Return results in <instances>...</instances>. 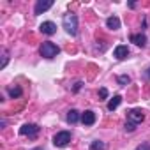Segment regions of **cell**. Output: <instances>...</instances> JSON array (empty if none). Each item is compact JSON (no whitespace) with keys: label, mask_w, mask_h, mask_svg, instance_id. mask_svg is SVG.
I'll list each match as a JSON object with an SVG mask.
<instances>
[{"label":"cell","mask_w":150,"mask_h":150,"mask_svg":"<svg viewBox=\"0 0 150 150\" xmlns=\"http://www.w3.org/2000/svg\"><path fill=\"white\" fill-rule=\"evenodd\" d=\"M51 6H53L51 0H39V2L35 4L34 13H35V14H42V13H46L48 9H51Z\"/></svg>","instance_id":"6"},{"label":"cell","mask_w":150,"mask_h":150,"mask_svg":"<svg viewBox=\"0 0 150 150\" xmlns=\"http://www.w3.org/2000/svg\"><path fill=\"white\" fill-rule=\"evenodd\" d=\"M20 134L28 136V138H35L39 134V125L37 124H25V125L20 127Z\"/></svg>","instance_id":"5"},{"label":"cell","mask_w":150,"mask_h":150,"mask_svg":"<svg viewBox=\"0 0 150 150\" xmlns=\"http://www.w3.org/2000/svg\"><path fill=\"white\" fill-rule=\"evenodd\" d=\"M134 129H136V125H134V124H131V122H127V124H125V131H129V132H132Z\"/></svg>","instance_id":"19"},{"label":"cell","mask_w":150,"mask_h":150,"mask_svg":"<svg viewBox=\"0 0 150 150\" xmlns=\"http://www.w3.org/2000/svg\"><path fill=\"white\" fill-rule=\"evenodd\" d=\"M131 42H134L136 46H141L143 48L146 44V35L145 34H132L131 35Z\"/></svg>","instance_id":"10"},{"label":"cell","mask_w":150,"mask_h":150,"mask_svg":"<svg viewBox=\"0 0 150 150\" xmlns=\"http://www.w3.org/2000/svg\"><path fill=\"white\" fill-rule=\"evenodd\" d=\"M71 141V132L69 131H60V132H57L55 136H53V145L55 146H65L67 143Z\"/></svg>","instance_id":"3"},{"label":"cell","mask_w":150,"mask_h":150,"mask_svg":"<svg viewBox=\"0 0 150 150\" xmlns=\"http://www.w3.org/2000/svg\"><path fill=\"white\" fill-rule=\"evenodd\" d=\"M113 57H115L117 60H124V58H127V57H129V48L124 46V44H118V46L115 48V51H113Z\"/></svg>","instance_id":"8"},{"label":"cell","mask_w":150,"mask_h":150,"mask_svg":"<svg viewBox=\"0 0 150 150\" xmlns=\"http://www.w3.org/2000/svg\"><path fill=\"white\" fill-rule=\"evenodd\" d=\"M136 150H145V148H143V146H138V148H136Z\"/></svg>","instance_id":"22"},{"label":"cell","mask_w":150,"mask_h":150,"mask_svg":"<svg viewBox=\"0 0 150 150\" xmlns=\"http://www.w3.org/2000/svg\"><path fill=\"white\" fill-rule=\"evenodd\" d=\"M143 120H145V113H143V110L134 108V110H131V111L127 113V122H131V124H134V125L141 124Z\"/></svg>","instance_id":"4"},{"label":"cell","mask_w":150,"mask_h":150,"mask_svg":"<svg viewBox=\"0 0 150 150\" xmlns=\"http://www.w3.org/2000/svg\"><path fill=\"white\" fill-rule=\"evenodd\" d=\"M7 60H9V57H7V51H4V57H2V64H0V67H6L7 65Z\"/></svg>","instance_id":"18"},{"label":"cell","mask_w":150,"mask_h":150,"mask_svg":"<svg viewBox=\"0 0 150 150\" xmlns=\"http://www.w3.org/2000/svg\"><path fill=\"white\" fill-rule=\"evenodd\" d=\"M120 103H122V97L120 96H113V99H110V103H108V111H115L120 106Z\"/></svg>","instance_id":"12"},{"label":"cell","mask_w":150,"mask_h":150,"mask_svg":"<svg viewBox=\"0 0 150 150\" xmlns=\"http://www.w3.org/2000/svg\"><path fill=\"white\" fill-rule=\"evenodd\" d=\"M62 25L65 28L67 34L71 35H76L78 34V16L72 14V13H65L64 18H62Z\"/></svg>","instance_id":"1"},{"label":"cell","mask_w":150,"mask_h":150,"mask_svg":"<svg viewBox=\"0 0 150 150\" xmlns=\"http://www.w3.org/2000/svg\"><path fill=\"white\" fill-rule=\"evenodd\" d=\"M106 27H108L110 30H118V28H120V20H118L117 16H110V18L106 20Z\"/></svg>","instance_id":"11"},{"label":"cell","mask_w":150,"mask_h":150,"mask_svg":"<svg viewBox=\"0 0 150 150\" xmlns=\"http://www.w3.org/2000/svg\"><path fill=\"white\" fill-rule=\"evenodd\" d=\"M129 83H131V78L127 76V74H120V76H118V85L125 87V85H129Z\"/></svg>","instance_id":"16"},{"label":"cell","mask_w":150,"mask_h":150,"mask_svg":"<svg viewBox=\"0 0 150 150\" xmlns=\"http://www.w3.org/2000/svg\"><path fill=\"white\" fill-rule=\"evenodd\" d=\"M99 97H101L99 101H104V99H108V90H106L104 87H103V88H99Z\"/></svg>","instance_id":"17"},{"label":"cell","mask_w":150,"mask_h":150,"mask_svg":"<svg viewBox=\"0 0 150 150\" xmlns=\"http://www.w3.org/2000/svg\"><path fill=\"white\" fill-rule=\"evenodd\" d=\"M7 94H9L13 99H16V97H20V96L23 94V90H21L20 87H11V88H7Z\"/></svg>","instance_id":"14"},{"label":"cell","mask_w":150,"mask_h":150,"mask_svg":"<svg viewBox=\"0 0 150 150\" xmlns=\"http://www.w3.org/2000/svg\"><path fill=\"white\" fill-rule=\"evenodd\" d=\"M104 148H106V145L103 141H92L90 143V150H104Z\"/></svg>","instance_id":"15"},{"label":"cell","mask_w":150,"mask_h":150,"mask_svg":"<svg viewBox=\"0 0 150 150\" xmlns=\"http://www.w3.org/2000/svg\"><path fill=\"white\" fill-rule=\"evenodd\" d=\"M81 85H83V83H81V81H78L76 85H74V88H72V90H74V92H78V90L81 88Z\"/></svg>","instance_id":"20"},{"label":"cell","mask_w":150,"mask_h":150,"mask_svg":"<svg viewBox=\"0 0 150 150\" xmlns=\"http://www.w3.org/2000/svg\"><path fill=\"white\" fill-rule=\"evenodd\" d=\"M34 150H42V148H34Z\"/></svg>","instance_id":"23"},{"label":"cell","mask_w":150,"mask_h":150,"mask_svg":"<svg viewBox=\"0 0 150 150\" xmlns=\"http://www.w3.org/2000/svg\"><path fill=\"white\" fill-rule=\"evenodd\" d=\"M80 118L81 117H80V111L78 110H69V113H67V122L69 124H76Z\"/></svg>","instance_id":"13"},{"label":"cell","mask_w":150,"mask_h":150,"mask_svg":"<svg viewBox=\"0 0 150 150\" xmlns=\"http://www.w3.org/2000/svg\"><path fill=\"white\" fill-rule=\"evenodd\" d=\"M81 122H83V125H94L96 124V113L92 110H87L85 113H81Z\"/></svg>","instance_id":"9"},{"label":"cell","mask_w":150,"mask_h":150,"mask_svg":"<svg viewBox=\"0 0 150 150\" xmlns=\"http://www.w3.org/2000/svg\"><path fill=\"white\" fill-rule=\"evenodd\" d=\"M39 30H41L44 35H53V34L57 32V25H55L53 21H44V23H41Z\"/></svg>","instance_id":"7"},{"label":"cell","mask_w":150,"mask_h":150,"mask_svg":"<svg viewBox=\"0 0 150 150\" xmlns=\"http://www.w3.org/2000/svg\"><path fill=\"white\" fill-rule=\"evenodd\" d=\"M58 53H60V48H58L55 42H51V41L42 42V46H41V55H42L44 58H55Z\"/></svg>","instance_id":"2"},{"label":"cell","mask_w":150,"mask_h":150,"mask_svg":"<svg viewBox=\"0 0 150 150\" xmlns=\"http://www.w3.org/2000/svg\"><path fill=\"white\" fill-rule=\"evenodd\" d=\"M145 74H146V78H148V80H150V67H148V69H146V72H145Z\"/></svg>","instance_id":"21"}]
</instances>
